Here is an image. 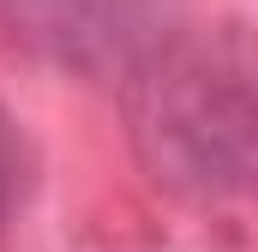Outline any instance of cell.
I'll list each match as a JSON object with an SVG mask.
<instances>
[{"instance_id":"6da1fadb","label":"cell","mask_w":258,"mask_h":252,"mask_svg":"<svg viewBox=\"0 0 258 252\" xmlns=\"http://www.w3.org/2000/svg\"><path fill=\"white\" fill-rule=\"evenodd\" d=\"M132 138L156 180L234 198L258 192V42L198 36L138 84Z\"/></svg>"},{"instance_id":"7a4b0ae2","label":"cell","mask_w":258,"mask_h":252,"mask_svg":"<svg viewBox=\"0 0 258 252\" xmlns=\"http://www.w3.org/2000/svg\"><path fill=\"white\" fill-rule=\"evenodd\" d=\"M12 174H18V156H12V132L0 120V210H6V198H12Z\"/></svg>"}]
</instances>
